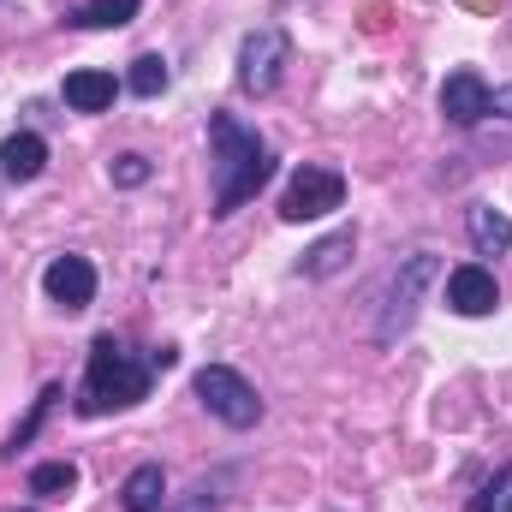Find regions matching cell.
<instances>
[{
	"label": "cell",
	"mask_w": 512,
	"mask_h": 512,
	"mask_svg": "<svg viewBox=\"0 0 512 512\" xmlns=\"http://www.w3.org/2000/svg\"><path fill=\"white\" fill-rule=\"evenodd\" d=\"M209 179H215V209L209 215H233L245 209L256 191L274 179V149L256 126L233 114H209Z\"/></svg>",
	"instance_id": "cell-1"
},
{
	"label": "cell",
	"mask_w": 512,
	"mask_h": 512,
	"mask_svg": "<svg viewBox=\"0 0 512 512\" xmlns=\"http://www.w3.org/2000/svg\"><path fill=\"white\" fill-rule=\"evenodd\" d=\"M358 251V227H340V233H328L322 245H310L304 262H298V274H310V280H328V274H340L346 268V256Z\"/></svg>",
	"instance_id": "cell-14"
},
{
	"label": "cell",
	"mask_w": 512,
	"mask_h": 512,
	"mask_svg": "<svg viewBox=\"0 0 512 512\" xmlns=\"http://www.w3.org/2000/svg\"><path fill=\"white\" fill-rule=\"evenodd\" d=\"M131 18H137V0H84L72 12L78 30H126Z\"/></svg>",
	"instance_id": "cell-15"
},
{
	"label": "cell",
	"mask_w": 512,
	"mask_h": 512,
	"mask_svg": "<svg viewBox=\"0 0 512 512\" xmlns=\"http://www.w3.org/2000/svg\"><path fill=\"white\" fill-rule=\"evenodd\" d=\"M167 78H173V72H167V60H161V54H137V60H131V72H126V90L149 102V96H161V90H167Z\"/></svg>",
	"instance_id": "cell-17"
},
{
	"label": "cell",
	"mask_w": 512,
	"mask_h": 512,
	"mask_svg": "<svg viewBox=\"0 0 512 512\" xmlns=\"http://www.w3.org/2000/svg\"><path fill=\"white\" fill-rule=\"evenodd\" d=\"M114 96H120L114 72H96V66L66 72V108H72V114H108V108H114Z\"/></svg>",
	"instance_id": "cell-10"
},
{
	"label": "cell",
	"mask_w": 512,
	"mask_h": 512,
	"mask_svg": "<svg viewBox=\"0 0 512 512\" xmlns=\"http://www.w3.org/2000/svg\"><path fill=\"white\" fill-rule=\"evenodd\" d=\"M495 304H501V286L483 262H465V268L447 274V310L453 316H489Z\"/></svg>",
	"instance_id": "cell-8"
},
{
	"label": "cell",
	"mask_w": 512,
	"mask_h": 512,
	"mask_svg": "<svg viewBox=\"0 0 512 512\" xmlns=\"http://www.w3.org/2000/svg\"><path fill=\"white\" fill-rule=\"evenodd\" d=\"M489 114H507V120H512V84H501V90L489 96Z\"/></svg>",
	"instance_id": "cell-22"
},
{
	"label": "cell",
	"mask_w": 512,
	"mask_h": 512,
	"mask_svg": "<svg viewBox=\"0 0 512 512\" xmlns=\"http://www.w3.org/2000/svg\"><path fill=\"white\" fill-rule=\"evenodd\" d=\"M42 292L60 310H90L96 304V268H90V256H54L42 268Z\"/></svg>",
	"instance_id": "cell-7"
},
{
	"label": "cell",
	"mask_w": 512,
	"mask_h": 512,
	"mask_svg": "<svg viewBox=\"0 0 512 512\" xmlns=\"http://www.w3.org/2000/svg\"><path fill=\"white\" fill-rule=\"evenodd\" d=\"M72 489H78V465L72 459H48V465L30 471V495H42V501H66Z\"/></svg>",
	"instance_id": "cell-16"
},
{
	"label": "cell",
	"mask_w": 512,
	"mask_h": 512,
	"mask_svg": "<svg viewBox=\"0 0 512 512\" xmlns=\"http://www.w3.org/2000/svg\"><path fill=\"white\" fill-rule=\"evenodd\" d=\"M149 382H155L149 352H131L126 340L96 334V346H90V370H84V387H78V411H84V417L126 411V405H137V399H149Z\"/></svg>",
	"instance_id": "cell-2"
},
{
	"label": "cell",
	"mask_w": 512,
	"mask_h": 512,
	"mask_svg": "<svg viewBox=\"0 0 512 512\" xmlns=\"http://www.w3.org/2000/svg\"><path fill=\"white\" fill-rule=\"evenodd\" d=\"M441 274V262L429 251H417V256H405L399 268H393V280H387V292H382V310H376V340L382 346H393L405 328H411V316H417V298H423V286Z\"/></svg>",
	"instance_id": "cell-3"
},
{
	"label": "cell",
	"mask_w": 512,
	"mask_h": 512,
	"mask_svg": "<svg viewBox=\"0 0 512 512\" xmlns=\"http://www.w3.org/2000/svg\"><path fill=\"white\" fill-rule=\"evenodd\" d=\"M149 173H155V167H149V155H137V149H131V155H114V161H108V179H114V185H126V191L149 185Z\"/></svg>",
	"instance_id": "cell-20"
},
{
	"label": "cell",
	"mask_w": 512,
	"mask_h": 512,
	"mask_svg": "<svg viewBox=\"0 0 512 512\" xmlns=\"http://www.w3.org/2000/svg\"><path fill=\"white\" fill-rule=\"evenodd\" d=\"M54 399H60V387H42V399L30 405V417H24V423L12 429V441H6V453H18V447H30V441H36V429H42V417L54 411Z\"/></svg>",
	"instance_id": "cell-19"
},
{
	"label": "cell",
	"mask_w": 512,
	"mask_h": 512,
	"mask_svg": "<svg viewBox=\"0 0 512 512\" xmlns=\"http://www.w3.org/2000/svg\"><path fill=\"white\" fill-rule=\"evenodd\" d=\"M42 167H48V143H42L36 131H12V137L0 143V173H6V179L30 185V179H42Z\"/></svg>",
	"instance_id": "cell-12"
},
{
	"label": "cell",
	"mask_w": 512,
	"mask_h": 512,
	"mask_svg": "<svg viewBox=\"0 0 512 512\" xmlns=\"http://www.w3.org/2000/svg\"><path fill=\"white\" fill-rule=\"evenodd\" d=\"M286 60H292L286 30H280V24H256L251 36L239 42V90H245V96H274Z\"/></svg>",
	"instance_id": "cell-6"
},
{
	"label": "cell",
	"mask_w": 512,
	"mask_h": 512,
	"mask_svg": "<svg viewBox=\"0 0 512 512\" xmlns=\"http://www.w3.org/2000/svg\"><path fill=\"white\" fill-rule=\"evenodd\" d=\"M382 12H387L382 0H364V30H382V24H387Z\"/></svg>",
	"instance_id": "cell-23"
},
{
	"label": "cell",
	"mask_w": 512,
	"mask_h": 512,
	"mask_svg": "<svg viewBox=\"0 0 512 512\" xmlns=\"http://www.w3.org/2000/svg\"><path fill=\"white\" fill-rule=\"evenodd\" d=\"M459 6H471V12H495L501 0H459Z\"/></svg>",
	"instance_id": "cell-24"
},
{
	"label": "cell",
	"mask_w": 512,
	"mask_h": 512,
	"mask_svg": "<svg viewBox=\"0 0 512 512\" xmlns=\"http://www.w3.org/2000/svg\"><path fill=\"white\" fill-rule=\"evenodd\" d=\"M465 512H512V459L483 483V489H477V495H471V507Z\"/></svg>",
	"instance_id": "cell-18"
},
{
	"label": "cell",
	"mask_w": 512,
	"mask_h": 512,
	"mask_svg": "<svg viewBox=\"0 0 512 512\" xmlns=\"http://www.w3.org/2000/svg\"><path fill=\"white\" fill-rule=\"evenodd\" d=\"M191 393H197L203 411L221 417L227 429H256V423H262V399H256V387L245 382L239 370H227V364H203L197 382H191Z\"/></svg>",
	"instance_id": "cell-4"
},
{
	"label": "cell",
	"mask_w": 512,
	"mask_h": 512,
	"mask_svg": "<svg viewBox=\"0 0 512 512\" xmlns=\"http://www.w3.org/2000/svg\"><path fill=\"white\" fill-rule=\"evenodd\" d=\"M161 512H215V489H209V483H197L191 495H179V501H167Z\"/></svg>",
	"instance_id": "cell-21"
},
{
	"label": "cell",
	"mask_w": 512,
	"mask_h": 512,
	"mask_svg": "<svg viewBox=\"0 0 512 512\" xmlns=\"http://www.w3.org/2000/svg\"><path fill=\"white\" fill-rule=\"evenodd\" d=\"M489 84L477 78V72H453L447 84H441V114L453 120L459 131H471V126H483V114H489Z\"/></svg>",
	"instance_id": "cell-9"
},
{
	"label": "cell",
	"mask_w": 512,
	"mask_h": 512,
	"mask_svg": "<svg viewBox=\"0 0 512 512\" xmlns=\"http://www.w3.org/2000/svg\"><path fill=\"white\" fill-rule=\"evenodd\" d=\"M120 507L126 512H161L167 507V471L149 459V465H137L126 483H120Z\"/></svg>",
	"instance_id": "cell-13"
},
{
	"label": "cell",
	"mask_w": 512,
	"mask_h": 512,
	"mask_svg": "<svg viewBox=\"0 0 512 512\" xmlns=\"http://www.w3.org/2000/svg\"><path fill=\"white\" fill-rule=\"evenodd\" d=\"M334 209H346V173L304 161V167L292 173L286 197H280V221L298 227V221H322V215H334Z\"/></svg>",
	"instance_id": "cell-5"
},
{
	"label": "cell",
	"mask_w": 512,
	"mask_h": 512,
	"mask_svg": "<svg viewBox=\"0 0 512 512\" xmlns=\"http://www.w3.org/2000/svg\"><path fill=\"white\" fill-rule=\"evenodd\" d=\"M465 233H471V251L477 256H507L512 251V221L495 203H471V209H465Z\"/></svg>",
	"instance_id": "cell-11"
}]
</instances>
